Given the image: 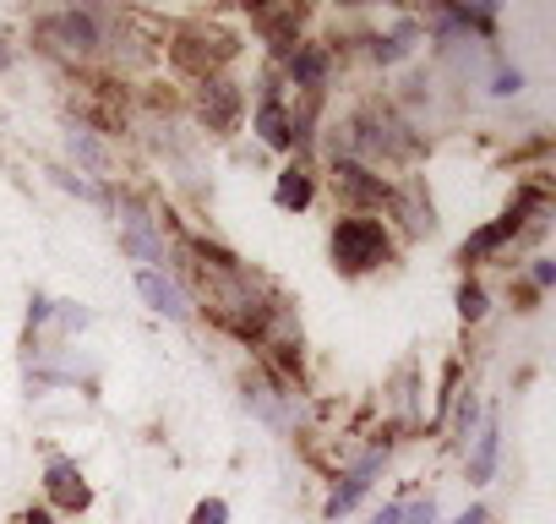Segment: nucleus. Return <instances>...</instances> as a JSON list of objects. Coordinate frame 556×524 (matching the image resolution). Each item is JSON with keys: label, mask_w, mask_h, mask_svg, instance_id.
Wrapping results in <instances>:
<instances>
[{"label": "nucleus", "mask_w": 556, "mask_h": 524, "mask_svg": "<svg viewBox=\"0 0 556 524\" xmlns=\"http://www.w3.org/2000/svg\"><path fill=\"white\" fill-rule=\"evenodd\" d=\"M235 50H240V39L235 34H224V28H213V23H186V28H175L169 34V61L186 72V77H224V66L235 61Z\"/></svg>", "instance_id": "f03ea898"}, {"label": "nucleus", "mask_w": 556, "mask_h": 524, "mask_svg": "<svg viewBox=\"0 0 556 524\" xmlns=\"http://www.w3.org/2000/svg\"><path fill=\"white\" fill-rule=\"evenodd\" d=\"M328 186H333V197H339L350 213L388 208V191H393V180H388V175H377L371 164H355V159H333V170H328Z\"/></svg>", "instance_id": "20e7f679"}, {"label": "nucleus", "mask_w": 556, "mask_h": 524, "mask_svg": "<svg viewBox=\"0 0 556 524\" xmlns=\"http://www.w3.org/2000/svg\"><path fill=\"white\" fill-rule=\"evenodd\" d=\"M23 524H50V513H45V508H28V513H23Z\"/></svg>", "instance_id": "cd10ccee"}, {"label": "nucleus", "mask_w": 556, "mask_h": 524, "mask_svg": "<svg viewBox=\"0 0 556 524\" xmlns=\"http://www.w3.org/2000/svg\"><path fill=\"white\" fill-rule=\"evenodd\" d=\"M388 208L404 219V229H409V235H431V229H437V213H431V202L420 197V180L393 186V191H388Z\"/></svg>", "instance_id": "ddd939ff"}, {"label": "nucleus", "mask_w": 556, "mask_h": 524, "mask_svg": "<svg viewBox=\"0 0 556 524\" xmlns=\"http://www.w3.org/2000/svg\"><path fill=\"white\" fill-rule=\"evenodd\" d=\"M61 323H66V328H88V312H77V307H61Z\"/></svg>", "instance_id": "a878e982"}, {"label": "nucleus", "mask_w": 556, "mask_h": 524, "mask_svg": "<svg viewBox=\"0 0 556 524\" xmlns=\"http://www.w3.org/2000/svg\"><path fill=\"white\" fill-rule=\"evenodd\" d=\"M50 175H55V180H61V186H66V191H77V197H88V202H104V191H99V186H93V180H77V175H72V170H50Z\"/></svg>", "instance_id": "aec40b11"}, {"label": "nucleus", "mask_w": 556, "mask_h": 524, "mask_svg": "<svg viewBox=\"0 0 556 524\" xmlns=\"http://www.w3.org/2000/svg\"><path fill=\"white\" fill-rule=\"evenodd\" d=\"M475 421H480V410H475V399L464 394V399H458V442H469V437H475Z\"/></svg>", "instance_id": "4be33fe9"}, {"label": "nucleus", "mask_w": 556, "mask_h": 524, "mask_svg": "<svg viewBox=\"0 0 556 524\" xmlns=\"http://www.w3.org/2000/svg\"><path fill=\"white\" fill-rule=\"evenodd\" d=\"M240 110H245V99H240V88L229 77H202L197 83V121L213 137H229L240 126Z\"/></svg>", "instance_id": "39448f33"}, {"label": "nucleus", "mask_w": 556, "mask_h": 524, "mask_svg": "<svg viewBox=\"0 0 556 524\" xmlns=\"http://www.w3.org/2000/svg\"><path fill=\"white\" fill-rule=\"evenodd\" d=\"M371 524H404V502H388V508H382Z\"/></svg>", "instance_id": "393cba45"}, {"label": "nucleus", "mask_w": 556, "mask_h": 524, "mask_svg": "<svg viewBox=\"0 0 556 524\" xmlns=\"http://www.w3.org/2000/svg\"><path fill=\"white\" fill-rule=\"evenodd\" d=\"M34 39H39V50H45V55L72 61V66H83V61H88V55H99V45H104V34H99V17H93V12H50V17H39V23H34Z\"/></svg>", "instance_id": "7ed1b4c3"}, {"label": "nucleus", "mask_w": 556, "mask_h": 524, "mask_svg": "<svg viewBox=\"0 0 556 524\" xmlns=\"http://www.w3.org/2000/svg\"><path fill=\"white\" fill-rule=\"evenodd\" d=\"M518 88H523V72H518V66H502V72H496V83H491V93H496V99H507V93H518Z\"/></svg>", "instance_id": "412c9836"}, {"label": "nucleus", "mask_w": 556, "mask_h": 524, "mask_svg": "<svg viewBox=\"0 0 556 524\" xmlns=\"http://www.w3.org/2000/svg\"><path fill=\"white\" fill-rule=\"evenodd\" d=\"M328 50L323 45H295L290 55H285V77H290V88L295 93H323V83H328Z\"/></svg>", "instance_id": "9b49d317"}, {"label": "nucleus", "mask_w": 556, "mask_h": 524, "mask_svg": "<svg viewBox=\"0 0 556 524\" xmlns=\"http://www.w3.org/2000/svg\"><path fill=\"white\" fill-rule=\"evenodd\" d=\"M485 312H491V301H485V290H480L475 279H464V285H458V317H464V323H480Z\"/></svg>", "instance_id": "f3484780"}, {"label": "nucleus", "mask_w": 556, "mask_h": 524, "mask_svg": "<svg viewBox=\"0 0 556 524\" xmlns=\"http://www.w3.org/2000/svg\"><path fill=\"white\" fill-rule=\"evenodd\" d=\"M312 197H317V175H312V164H285L278 170V186H273V202L285 208V213H306L312 208Z\"/></svg>", "instance_id": "f8f14e48"}, {"label": "nucleus", "mask_w": 556, "mask_h": 524, "mask_svg": "<svg viewBox=\"0 0 556 524\" xmlns=\"http://www.w3.org/2000/svg\"><path fill=\"white\" fill-rule=\"evenodd\" d=\"M551 285H556V262H551V257H534V262H529V290L540 296V290H551Z\"/></svg>", "instance_id": "a211bd4d"}, {"label": "nucleus", "mask_w": 556, "mask_h": 524, "mask_svg": "<svg viewBox=\"0 0 556 524\" xmlns=\"http://www.w3.org/2000/svg\"><path fill=\"white\" fill-rule=\"evenodd\" d=\"M453 524H485V508H480V502H475V508H464V513H458V519H453Z\"/></svg>", "instance_id": "bb28decb"}, {"label": "nucleus", "mask_w": 556, "mask_h": 524, "mask_svg": "<svg viewBox=\"0 0 556 524\" xmlns=\"http://www.w3.org/2000/svg\"><path fill=\"white\" fill-rule=\"evenodd\" d=\"M415 39H420V23H399L393 34H377L371 39V61L377 66H393V61H404L415 50Z\"/></svg>", "instance_id": "2eb2a0df"}, {"label": "nucleus", "mask_w": 556, "mask_h": 524, "mask_svg": "<svg viewBox=\"0 0 556 524\" xmlns=\"http://www.w3.org/2000/svg\"><path fill=\"white\" fill-rule=\"evenodd\" d=\"M50 317H55V301H45V296H34V301H28V328H45Z\"/></svg>", "instance_id": "b1692460"}, {"label": "nucleus", "mask_w": 556, "mask_h": 524, "mask_svg": "<svg viewBox=\"0 0 556 524\" xmlns=\"http://www.w3.org/2000/svg\"><path fill=\"white\" fill-rule=\"evenodd\" d=\"M256 137H262L267 148H278V153H290V148H301V142H306V137L295 132L290 104L278 99V88H262V104H256Z\"/></svg>", "instance_id": "0eeeda50"}, {"label": "nucleus", "mask_w": 556, "mask_h": 524, "mask_svg": "<svg viewBox=\"0 0 556 524\" xmlns=\"http://www.w3.org/2000/svg\"><path fill=\"white\" fill-rule=\"evenodd\" d=\"M115 213H121V246H126L137 262H164V235L153 229V213H148L137 197H121Z\"/></svg>", "instance_id": "423d86ee"}, {"label": "nucleus", "mask_w": 556, "mask_h": 524, "mask_svg": "<svg viewBox=\"0 0 556 524\" xmlns=\"http://www.w3.org/2000/svg\"><path fill=\"white\" fill-rule=\"evenodd\" d=\"M404 524H437V497H420L404 508Z\"/></svg>", "instance_id": "5701e85b"}, {"label": "nucleus", "mask_w": 556, "mask_h": 524, "mask_svg": "<svg viewBox=\"0 0 556 524\" xmlns=\"http://www.w3.org/2000/svg\"><path fill=\"white\" fill-rule=\"evenodd\" d=\"M328 257H333L339 274L361 279V274L382 269V262L393 257V235H388V224L377 213H344L333 224V235H328Z\"/></svg>", "instance_id": "f257e3e1"}, {"label": "nucleus", "mask_w": 556, "mask_h": 524, "mask_svg": "<svg viewBox=\"0 0 556 524\" xmlns=\"http://www.w3.org/2000/svg\"><path fill=\"white\" fill-rule=\"evenodd\" d=\"M137 296H142L159 317H175V323L191 317V296H186L169 274H159V269H142V274H137Z\"/></svg>", "instance_id": "1a4fd4ad"}, {"label": "nucleus", "mask_w": 556, "mask_h": 524, "mask_svg": "<svg viewBox=\"0 0 556 524\" xmlns=\"http://www.w3.org/2000/svg\"><path fill=\"white\" fill-rule=\"evenodd\" d=\"M45 491H50V502H55L61 513H83V508L93 502V486L83 481L77 459H61V453L45 464Z\"/></svg>", "instance_id": "6e6552de"}, {"label": "nucleus", "mask_w": 556, "mask_h": 524, "mask_svg": "<svg viewBox=\"0 0 556 524\" xmlns=\"http://www.w3.org/2000/svg\"><path fill=\"white\" fill-rule=\"evenodd\" d=\"M66 142H72V153H77V164H83V170H110V153L99 148V137H93L88 126H72V132H66Z\"/></svg>", "instance_id": "dca6fc26"}, {"label": "nucleus", "mask_w": 556, "mask_h": 524, "mask_svg": "<svg viewBox=\"0 0 556 524\" xmlns=\"http://www.w3.org/2000/svg\"><path fill=\"white\" fill-rule=\"evenodd\" d=\"M496 453H502V432H496V421H485L475 432V448H469V481H491L496 475Z\"/></svg>", "instance_id": "4468645a"}, {"label": "nucleus", "mask_w": 556, "mask_h": 524, "mask_svg": "<svg viewBox=\"0 0 556 524\" xmlns=\"http://www.w3.org/2000/svg\"><path fill=\"white\" fill-rule=\"evenodd\" d=\"M377 470H382V453H366V459H355V464L339 475V486H333V497H328V508H323V513H328V519H344V513H350V508L366 497V486L377 481Z\"/></svg>", "instance_id": "9d476101"}, {"label": "nucleus", "mask_w": 556, "mask_h": 524, "mask_svg": "<svg viewBox=\"0 0 556 524\" xmlns=\"http://www.w3.org/2000/svg\"><path fill=\"white\" fill-rule=\"evenodd\" d=\"M191 524H229V502H224V497H207V502H197Z\"/></svg>", "instance_id": "6ab92c4d"}]
</instances>
